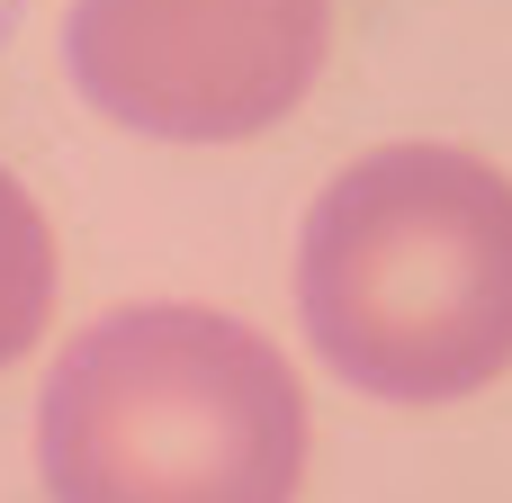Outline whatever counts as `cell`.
<instances>
[{
    "mask_svg": "<svg viewBox=\"0 0 512 503\" xmlns=\"http://www.w3.org/2000/svg\"><path fill=\"white\" fill-rule=\"evenodd\" d=\"M54 503H297V369L216 306H117L45 378Z\"/></svg>",
    "mask_w": 512,
    "mask_h": 503,
    "instance_id": "cell-2",
    "label": "cell"
},
{
    "mask_svg": "<svg viewBox=\"0 0 512 503\" xmlns=\"http://www.w3.org/2000/svg\"><path fill=\"white\" fill-rule=\"evenodd\" d=\"M45 315H54V234H45V207L0 171V369L27 360Z\"/></svg>",
    "mask_w": 512,
    "mask_h": 503,
    "instance_id": "cell-4",
    "label": "cell"
},
{
    "mask_svg": "<svg viewBox=\"0 0 512 503\" xmlns=\"http://www.w3.org/2000/svg\"><path fill=\"white\" fill-rule=\"evenodd\" d=\"M333 0H72L63 63L81 99L162 144H243L324 72Z\"/></svg>",
    "mask_w": 512,
    "mask_h": 503,
    "instance_id": "cell-3",
    "label": "cell"
},
{
    "mask_svg": "<svg viewBox=\"0 0 512 503\" xmlns=\"http://www.w3.org/2000/svg\"><path fill=\"white\" fill-rule=\"evenodd\" d=\"M315 360L387 405H459L512 369V180L459 144L360 153L297 234Z\"/></svg>",
    "mask_w": 512,
    "mask_h": 503,
    "instance_id": "cell-1",
    "label": "cell"
}]
</instances>
